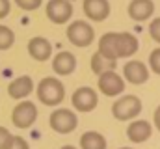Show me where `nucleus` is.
I'll use <instances>...</instances> for the list:
<instances>
[{
    "label": "nucleus",
    "instance_id": "obj_24",
    "mask_svg": "<svg viewBox=\"0 0 160 149\" xmlns=\"http://www.w3.org/2000/svg\"><path fill=\"white\" fill-rule=\"evenodd\" d=\"M149 36L153 37L157 43H160V17L155 19V21L149 24Z\"/></svg>",
    "mask_w": 160,
    "mask_h": 149
},
{
    "label": "nucleus",
    "instance_id": "obj_5",
    "mask_svg": "<svg viewBox=\"0 0 160 149\" xmlns=\"http://www.w3.org/2000/svg\"><path fill=\"white\" fill-rule=\"evenodd\" d=\"M36 119H38V108L30 101L19 103L11 112V121L17 129H28L36 123Z\"/></svg>",
    "mask_w": 160,
    "mask_h": 149
},
{
    "label": "nucleus",
    "instance_id": "obj_20",
    "mask_svg": "<svg viewBox=\"0 0 160 149\" xmlns=\"http://www.w3.org/2000/svg\"><path fill=\"white\" fill-rule=\"evenodd\" d=\"M15 43V34L11 28L0 24V50H8Z\"/></svg>",
    "mask_w": 160,
    "mask_h": 149
},
{
    "label": "nucleus",
    "instance_id": "obj_30",
    "mask_svg": "<svg viewBox=\"0 0 160 149\" xmlns=\"http://www.w3.org/2000/svg\"><path fill=\"white\" fill-rule=\"evenodd\" d=\"M69 2H71V0H69Z\"/></svg>",
    "mask_w": 160,
    "mask_h": 149
},
{
    "label": "nucleus",
    "instance_id": "obj_15",
    "mask_svg": "<svg viewBox=\"0 0 160 149\" xmlns=\"http://www.w3.org/2000/svg\"><path fill=\"white\" fill-rule=\"evenodd\" d=\"M28 52H30V56H32L34 60L45 62V60H48L50 54H52V45H50V41L45 39V37H32V39L28 41Z\"/></svg>",
    "mask_w": 160,
    "mask_h": 149
},
{
    "label": "nucleus",
    "instance_id": "obj_23",
    "mask_svg": "<svg viewBox=\"0 0 160 149\" xmlns=\"http://www.w3.org/2000/svg\"><path fill=\"white\" fill-rule=\"evenodd\" d=\"M11 140H13V134L6 127H0V149H9Z\"/></svg>",
    "mask_w": 160,
    "mask_h": 149
},
{
    "label": "nucleus",
    "instance_id": "obj_21",
    "mask_svg": "<svg viewBox=\"0 0 160 149\" xmlns=\"http://www.w3.org/2000/svg\"><path fill=\"white\" fill-rule=\"evenodd\" d=\"M149 67L153 69V73L160 74V47L149 54Z\"/></svg>",
    "mask_w": 160,
    "mask_h": 149
},
{
    "label": "nucleus",
    "instance_id": "obj_19",
    "mask_svg": "<svg viewBox=\"0 0 160 149\" xmlns=\"http://www.w3.org/2000/svg\"><path fill=\"white\" fill-rule=\"evenodd\" d=\"M114 67H116V62L104 58L101 52H95V54L91 56V71H93L95 74H101V73H104V71H110V69H114Z\"/></svg>",
    "mask_w": 160,
    "mask_h": 149
},
{
    "label": "nucleus",
    "instance_id": "obj_6",
    "mask_svg": "<svg viewBox=\"0 0 160 149\" xmlns=\"http://www.w3.org/2000/svg\"><path fill=\"white\" fill-rule=\"evenodd\" d=\"M97 86H99V90H101L106 97H116V95L123 93V90H125V82H123V78H121L114 69L104 71V73L99 74V82H97Z\"/></svg>",
    "mask_w": 160,
    "mask_h": 149
},
{
    "label": "nucleus",
    "instance_id": "obj_4",
    "mask_svg": "<svg viewBox=\"0 0 160 149\" xmlns=\"http://www.w3.org/2000/svg\"><path fill=\"white\" fill-rule=\"evenodd\" d=\"M67 39L75 47H89L95 39V32L86 21H75L67 26Z\"/></svg>",
    "mask_w": 160,
    "mask_h": 149
},
{
    "label": "nucleus",
    "instance_id": "obj_12",
    "mask_svg": "<svg viewBox=\"0 0 160 149\" xmlns=\"http://www.w3.org/2000/svg\"><path fill=\"white\" fill-rule=\"evenodd\" d=\"M84 13L91 21H104L110 15L108 0H84Z\"/></svg>",
    "mask_w": 160,
    "mask_h": 149
},
{
    "label": "nucleus",
    "instance_id": "obj_1",
    "mask_svg": "<svg viewBox=\"0 0 160 149\" xmlns=\"http://www.w3.org/2000/svg\"><path fill=\"white\" fill-rule=\"evenodd\" d=\"M65 97V88L63 84L54 78V76H47L38 84V99L47 106H56L63 101Z\"/></svg>",
    "mask_w": 160,
    "mask_h": 149
},
{
    "label": "nucleus",
    "instance_id": "obj_7",
    "mask_svg": "<svg viewBox=\"0 0 160 149\" xmlns=\"http://www.w3.org/2000/svg\"><path fill=\"white\" fill-rule=\"evenodd\" d=\"M73 15V4L69 0H48L47 4V17L54 24H63Z\"/></svg>",
    "mask_w": 160,
    "mask_h": 149
},
{
    "label": "nucleus",
    "instance_id": "obj_28",
    "mask_svg": "<svg viewBox=\"0 0 160 149\" xmlns=\"http://www.w3.org/2000/svg\"><path fill=\"white\" fill-rule=\"evenodd\" d=\"M62 149H77V147H73V146H63Z\"/></svg>",
    "mask_w": 160,
    "mask_h": 149
},
{
    "label": "nucleus",
    "instance_id": "obj_11",
    "mask_svg": "<svg viewBox=\"0 0 160 149\" xmlns=\"http://www.w3.org/2000/svg\"><path fill=\"white\" fill-rule=\"evenodd\" d=\"M34 91V80L28 76V74H22V76H17L13 82H9L8 86V93L11 99H24L28 97L30 93Z\"/></svg>",
    "mask_w": 160,
    "mask_h": 149
},
{
    "label": "nucleus",
    "instance_id": "obj_10",
    "mask_svg": "<svg viewBox=\"0 0 160 149\" xmlns=\"http://www.w3.org/2000/svg\"><path fill=\"white\" fill-rule=\"evenodd\" d=\"M151 132H153V127L145 119H136L127 127V136H128V140L132 144H142V142L149 140Z\"/></svg>",
    "mask_w": 160,
    "mask_h": 149
},
{
    "label": "nucleus",
    "instance_id": "obj_9",
    "mask_svg": "<svg viewBox=\"0 0 160 149\" xmlns=\"http://www.w3.org/2000/svg\"><path fill=\"white\" fill-rule=\"evenodd\" d=\"M123 74L125 78L130 82V84H143L149 80V69L143 62L140 60H132V62H127L125 67H123Z\"/></svg>",
    "mask_w": 160,
    "mask_h": 149
},
{
    "label": "nucleus",
    "instance_id": "obj_26",
    "mask_svg": "<svg viewBox=\"0 0 160 149\" xmlns=\"http://www.w3.org/2000/svg\"><path fill=\"white\" fill-rule=\"evenodd\" d=\"M9 0H0V19H4V17H8V13H9Z\"/></svg>",
    "mask_w": 160,
    "mask_h": 149
},
{
    "label": "nucleus",
    "instance_id": "obj_3",
    "mask_svg": "<svg viewBox=\"0 0 160 149\" xmlns=\"http://www.w3.org/2000/svg\"><path fill=\"white\" fill-rule=\"evenodd\" d=\"M50 127L52 131L60 132V134H69L77 129L78 125V119H77V114L71 112L69 108H58L50 114Z\"/></svg>",
    "mask_w": 160,
    "mask_h": 149
},
{
    "label": "nucleus",
    "instance_id": "obj_16",
    "mask_svg": "<svg viewBox=\"0 0 160 149\" xmlns=\"http://www.w3.org/2000/svg\"><path fill=\"white\" fill-rule=\"evenodd\" d=\"M99 52L108 58V60H114L118 62V34L116 32H108L99 39Z\"/></svg>",
    "mask_w": 160,
    "mask_h": 149
},
{
    "label": "nucleus",
    "instance_id": "obj_13",
    "mask_svg": "<svg viewBox=\"0 0 160 149\" xmlns=\"http://www.w3.org/2000/svg\"><path fill=\"white\" fill-rule=\"evenodd\" d=\"M155 11V4L153 0H132L128 4V15L130 19L138 21V23H143L147 21Z\"/></svg>",
    "mask_w": 160,
    "mask_h": 149
},
{
    "label": "nucleus",
    "instance_id": "obj_22",
    "mask_svg": "<svg viewBox=\"0 0 160 149\" xmlns=\"http://www.w3.org/2000/svg\"><path fill=\"white\" fill-rule=\"evenodd\" d=\"M41 2H43V0H15V4H17L21 9H24V11H34V9H38L41 6Z\"/></svg>",
    "mask_w": 160,
    "mask_h": 149
},
{
    "label": "nucleus",
    "instance_id": "obj_25",
    "mask_svg": "<svg viewBox=\"0 0 160 149\" xmlns=\"http://www.w3.org/2000/svg\"><path fill=\"white\" fill-rule=\"evenodd\" d=\"M9 149H30V146L22 136H13L11 144H9Z\"/></svg>",
    "mask_w": 160,
    "mask_h": 149
},
{
    "label": "nucleus",
    "instance_id": "obj_17",
    "mask_svg": "<svg viewBox=\"0 0 160 149\" xmlns=\"http://www.w3.org/2000/svg\"><path fill=\"white\" fill-rule=\"evenodd\" d=\"M138 50V39L130 32H121L118 34V56L128 58Z\"/></svg>",
    "mask_w": 160,
    "mask_h": 149
},
{
    "label": "nucleus",
    "instance_id": "obj_8",
    "mask_svg": "<svg viewBox=\"0 0 160 149\" xmlns=\"http://www.w3.org/2000/svg\"><path fill=\"white\" fill-rule=\"evenodd\" d=\"M71 103H73V106L78 112H91L97 106L99 97H97V91H95L93 88L82 86V88H78V90L73 93Z\"/></svg>",
    "mask_w": 160,
    "mask_h": 149
},
{
    "label": "nucleus",
    "instance_id": "obj_27",
    "mask_svg": "<svg viewBox=\"0 0 160 149\" xmlns=\"http://www.w3.org/2000/svg\"><path fill=\"white\" fill-rule=\"evenodd\" d=\"M155 127L160 131V106L155 110Z\"/></svg>",
    "mask_w": 160,
    "mask_h": 149
},
{
    "label": "nucleus",
    "instance_id": "obj_14",
    "mask_svg": "<svg viewBox=\"0 0 160 149\" xmlns=\"http://www.w3.org/2000/svg\"><path fill=\"white\" fill-rule=\"evenodd\" d=\"M52 69H54V73L62 74V76L71 74L77 69V58H75L71 52L62 50V52H58V54L54 56V60H52Z\"/></svg>",
    "mask_w": 160,
    "mask_h": 149
},
{
    "label": "nucleus",
    "instance_id": "obj_2",
    "mask_svg": "<svg viewBox=\"0 0 160 149\" xmlns=\"http://www.w3.org/2000/svg\"><path fill=\"white\" fill-rule=\"evenodd\" d=\"M142 112V101L136 95H125L112 105V114L119 121H128Z\"/></svg>",
    "mask_w": 160,
    "mask_h": 149
},
{
    "label": "nucleus",
    "instance_id": "obj_29",
    "mask_svg": "<svg viewBox=\"0 0 160 149\" xmlns=\"http://www.w3.org/2000/svg\"><path fill=\"white\" fill-rule=\"evenodd\" d=\"M119 149H132V147H119Z\"/></svg>",
    "mask_w": 160,
    "mask_h": 149
},
{
    "label": "nucleus",
    "instance_id": "obj_18",
    "mask_svg": "<svg viewBox=\"0 0 160 149\" xmlns=\"http://www.w3.org/2000/svg\"><path fill=\"white\" fill-rule=\"evenodd\" d=\"M82 149H106V138L97 131H88L80 136Z\"/></svg>",
    "mask_w": 160,
    "mask_h": 149
}]
</instances>
